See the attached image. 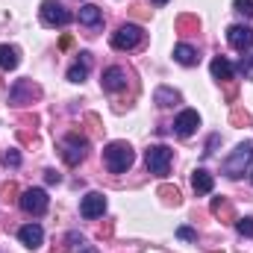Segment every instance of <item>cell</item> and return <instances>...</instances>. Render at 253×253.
Wrapping results in <instances>:
<instances>
[{
    "instance_id": "1",
    "label": "cell",
    "mask_w": 253,
    "mask_h": 253,
    "mask_svg": "<svg viewBox=\"0 0 253 253\" xmlns=\"http://www.w3.org/2000/svg\"><path fill=\"white\" fill-rule=\"evenodd\" d=\"M132 162H135V153H132V147H129L126 141H109V144L103 147V165H106L112 174L129 171Z\"/></svg>"
},
{
    "instance_id": "2",
    "label": "cell",
    "mask_w": 253,
    "mask_h": 253,
    "mask_svg": "<svg viewBox=\"0 0 253 253\" xmlns=\"http://www.w3.org/2000/svg\"><path fill=\"white\" fill-rule=\"evenodd\" d=\"M251 162H253V141H242V144L224 159V174H227L230 180H239V177L248 171Z\"/></svg>"
},
{
    "instance_id": "3",
    "label": "cell",
    "mask_w": 253,
    "mask_h": 253,
    "mask_svg": "<svg viewBox=\"0 0 253 253\" xmlns=\"http://www.w3.org/2000/svg\"><path fill=\"white\" fill-rule=\"evenodd\" d=\"M171 159H174V150L165 147V144H153V147H147V153H144L147 171L156 174V177H168V171H171Z\"/></svg>"
},
{
    "instance_id": "4",
    "label": "cell",
    "mask_w": 253,
    "mask_h": 253,
    "mask_svg": "<svg viewBox=\"0 0 253 253\" xmlns=\"http://www.w3.org/2000/svg\"><path fill=\"white\" fill-rule=\"evenodd\" d=\"M88 153V138L83 132H68L62 138V159L68 165H80Z\"/></svg>"
},
{
    "instance_id": "5",
    "label": "cell",
    "mask_w": 253,
    "mask_h": 253,
    "mask_svg": "<svg viewBox=\"0 0 253 253\" xmlns=\"http://www.w3.org/2000/svg\"><path fill=\"white\" fill-rule=\"evenodd\" d=\"M141 42H144V30L138 24H121L112 33V47L115 50H135Z\"/></svg>"
},
{
    "instance_id": "6",
    "label": "cell",
    "mask_w": 253,
    "mask_h": 253,
    "mask_svg": "<svg viewBox=\"0 0 253 253\" xmlns=\"http://www.w3.org/2000/svg\"><path fill=\"white\" fill-rule=\"evenodd\" d=\"M18 206H21L27 215H44L47 206H50V197H47L44 189H27V191H21Z\"/></svg>"
},
{
    "instance_id": "7",
    "label": "cell",
    "mask_w": 253,
    "mask_h": 253,
    "mask_svg": "<svg viewBox=\"0 0 253 253\" xmlns=\"http://www.w3.org/2000/svg\"><path fill=\"white\" fill-rule=\"evenodd\" d=\"M39 97H42V88L33 80H15V85L9 88V103L12 106H27Z\"/></svg>"
},
{
    "instance_id": "8",
    "label": "cell",
    "mask_w": 253,
    "mask_h": 253,
    "mask_svg": "<svg viewBox=\"0 0 253 253\" xmlns=\"http://www.w3.org/2000/svg\"><path fill=\"white\" fill-rule=\"evenodd\" d=\"M39 12H42V24L44 27H68L71 18H74L62 3H56V0H44Z\"/></svg>"
},
{
    "instance_id": "9",
    "label": "cell",
    "mask_w": 253,
    "mask_h": 253,
    "mask_svg": "<svg viewBox=\"0 0 253 253\" xmlns=\"http://www.w3.org/2000/svg\"><path fill=\"white\" fill-rule=\"evenodd\" d=\"M227 42H230L233 50L248 53V50L253 47V30L251 27H245V24H233V27L227 30Z\"/></svg>"
},
{
    "instance_id": "10",
    "label": "cell",
    "mask_w": 253,
    "mask_h": 253,
    "mask_svg": "<svg viewBox=\"0 0 253 253\" xmlns=\"http://www.w3.org/2000/svg\"><path fill=\"white\" fill-rule=\"evenodd\" d=\"M126 80H129V74H126V68L121 65H112V68H106L103 71V91H109V94H115V91H121L126 88Z\"/></svg>"
},
{
    "instance_id": "11",
    "label": "cell",
    "mask_w": 253,
    "mask_h": 253,
    "mask_svg": "<svg viewBox=\"0 0 253 253\" xmlns=\"http://www.w3.org/2000/svg\"><path fill=\"white\" fill-rule=\"evenodd\" d=\"M103 212H106V197L100 191H88L80 203V215L83 218H100Z\"/></svg>"
},
{
    "instance_id": "12",
    "label": "cell",
    "mask_w": 253,
    "mask_h": 253,
    "mask_svg": "<svg viewBox=\"0 0 253 253\" xmlns=\"http://www.w3.org/2000/svg\"><path fill=\"white\" fill-rule=\"evenodd\" d=\"M197 126H200V115H197L194 109H186V112L177 115V121H174V132H177L180 138H189V135H194Z\"/></svg>"
},
{
    "instance_id": "13",
    "label": "cell",
    "mask_w": 253,
    "mask_h": 253,
    "mask_svg": "<svg viewBox=\"0 0 253 253\" xmlns=\"http://www.w3.org/2000/svg\"><path fill=\"white\" fill-rule=\"evenodd\" d=\"M18 239H21V245H24V248L39 251V248H42V242H44V230H42L39 224H27V227H21V230H18Z\"/></svg>"
},
{
    "instance_id": "14",
    "label": "cell",
    "mask_w": 253,
    "mask_h": 253,
    "mask_svg": "<svg viewBox=\"0 0 253 253\" xmlns=\"http://www.w3.org/2000/svg\"><path fill=\"white\" fill-rule=\"evenodd\" d=\"M191 189H194V194H209V191L215 189L212 174H209L206 168H194V171H191Z\"/></svg>"
},
{
    "instance_id": "15",
    "label": "cell",
    "mask_w": 253,
    "mask_h": 253,
    "mask_svg": "<svg viewBox=\"0 0 253 253\" xmlns=\"http://www.w3.org/2000/svg\"><path fill=\"white\" fill-rule=\"evenodd\" d=\"M88 68H91V53H80V59L68 68V80L71 83H83L88 77Z\"/></svg>"
},
{
    "instance_id": "16",
    "label": "cell",
    "mask_w": 253,
    "mask_h": 253,
    "mask_svg": "<svg viewBox=\"0 0 253 253\" xmlns=\"http://www.w3.org/2000/svg\"><path fill=\"white\" fill-rule=\"evenodd\" d=\"M209 68H212V77H215V80H221V83H230V80H233V74H236V65L230 62V59H224V56H215Z\"/></svg>"
},
{
    "instance_id": "17",
    "label": "cell",
    "mask_w": 253,
    "mask_h": 253,
    "mask_svg": "<svg viewBox=\"0 0 253 253\" xmlns=\"http://www.w3.org/2000/svg\"><path fill=\"white\" fill-rule=\"evenodd\" d=\"M80 24H83V27H100V24H103V12H100V6L85 3V6L80 9Z\"/></svg>"
},
{
    "instance_id": "18",
    "label": "cell",
    "mask_w": 253,
    "mask_h": 253,
    "mask_svg": "<svg viewBox=\"0 0 253 253\" xmlns=\"http://www.w3.org/2000/svg\"><path fill=\"white\" fill-rule=\"evenodd\" d=\"M153 103L162 106V109H168V106L180 103V91H174V88H168V85H159V88L153 91Z\"/></svg>"
},
{
    "instance_id": "19",
    "label": "cell",
    "mask_w": 253,
    "mask_h": 253,
    "mask_svg": "<svg viewBox=\"0 0 253 253\" xmlns=\"http://www.w3.org/2000/svg\"><path fill=\"white\" fill-rule=\"evenodd\" d=\"M18 50L9 47V44H0V71H15L18 68Z\"/></svg>"
},
{
    "instance_id": "20",
    "label": "cell",
    "mask_w": 253,
    "mask_h": 253,
    "mask_svg": "<svg viewBox=\"0 0 253 253\" xmlns=\"http://www.w3.org/2000/svg\"><path fill=\"white\" fill-rule=\"evenodd\" d=\"M174 59L180 65H186V68H191V65H197V50L191 44H177L174 47Z\"/></svg>"
},
{
    "instance_id": "21",
    "label": "cell",
    "mask_w": 253,
    "mask_h": 253,
    "mask_svg": "<svg viewBox=\"0 0 253 253\" xmlns=\"http://www.w3.org/2000/svg\"><path fill=\"white\" fill-rule=\"evenodd\" d=\"M212 215H218V218H227V221H236V215H233V206H230V200H227V197H212Z\"/></svg>"
},
{
    "instance_id": "22",
    "label": "cell",
    "mask_w": 253,
    "mask_h": 253,
    "mask_svg": "<svg viewBox=\"0 0 253 253\" xmlns=\"http://www.w3.org/2000/svg\"><path fill=\"white\" fill-rule=\"evenodd\" d=\"M177 30H180V33H197V30H200V21H197V18H194V15H180V18H177Z\"/></svg>"
},
{
    "instance_id": "23",
    "label": "cell",
    "mask_w": 253,
    "mask_h": 253,
    "mask_svg": "<svg viewBox=\"0 0 253 253\" xmlns=\"http://www.w3.org/2000/svg\"><path fill=\"white\" fill-rule=\"evenodd\" d=\"M159 197H165V203H174V206L183 203V197H180V189H177V186H159Z\"/></svg>"
},
{
    "instance_id": "24",
    "label": "cell",
    "mask_w": 253,
    "mask_h": 253,
    "mask_svg": "<svg viewBox=\"0 0 253 253\" xmlns=\"http://www.w3.org/2000/svg\"><path fill=\"white\" fill-rule=\"evenodd\" d=\"M230 124H233V126H248V124H253V118L245 112V109H233V115H230Z\"/></svg>"
},
{
    "instance_id": "25",
    "label": "cell",
    "mask_w": 253,
    "mask_h": 253,
    "mask_svg": "<svg viewBox=\"0 0 253 253\" xmlns=\"http://www.w3.org/2000/svg\"><path fill=\"white\" fill-rule=\"evenodd\" d=\"M236 230H239V236L253 239V218H236Z\"/></svg>"
},
{
    "instance_id": "26",
    "label": "cell",
    "mask_w": 253,
    "mask_h": 253,
    "mask_svg": "<svg viewBox=\"0 0 253 253\" xmlns=\"http://www.w3.org/2000/svg\"><path fill=\"white\" fill-rule=\"evenodd\" d=\"M233 9L245 18H253V0H233Z\"/></svg>"
},
{
    "instance_id": "27",
    "label": "cell",
    "mask_w": 253,
    "mask_h": 253,
    "mask_svg": "<svg viewBox=\"0 0 253 253\" xmlns=\"http://www.w3.org/2000/svg\"><path fill=\"white\" fill-rule=\"evenodd\" d=\"M3 165L18 168V165H21V153H18V150H6V153H3Z\"/></svg>"
},
{
    "instance_id": "28",
    "label": "cell",
    "mask_w": 253,
    "mask_h": 253,
    "mask_svg": "<svg viewBox=\"0 0 253 253\" xmlns=\"http://www.w3.org/2000/svg\"><path fill=\"white\" fill-rule=\"evenodd\" d=\"M239 71H242L248 80H253V56H245V59L239 62Z\"/></svg>"
},
{
    "instance_id": "29",
    "label": "cell",
    "mask_w": 253,
    "mask_h": 253,
    "mask_svg": "<svg viewBox=\"0 0 253 253\" xmlns=\"http://www.w3.org/2000/svg\"><path fill=\"white\" fill-rule=\"evenodd\" d=\"M177 236H180V239H186V242H194V239H197V233H194L191 227H180V230H177Z\"/></svg>"
},
{
    "instance_id": "30",
    "label": "cell",
    "mask_w": 253,
    "mask_h": 253,
    "mask_svg": "<svg viewBox=\"0 0 253 253\" xmlns=\"http://www.w3.org/2000/svg\"><path fill=\"white\" fill-rule=\"evenodd\" d=\"M218 141H221V135H218V132H215V135H209V144H206V150H203V153H206V156H212V153H215V147H218Z\"/></svg>"
},
{
    "instance_id": "31",
    "label": "cell",
    "mask_w": 253,
    "mask_h": 253,
    "mask_svg": "<svg viewBox=\"0 0 253 253\" xmlns=\"http://www.w3.org/2000/svg\"><path fill=\"white\" fill-rule=\"evenodd\" d=\"M15 194H18V186H15V183H6V186H3V197H6V200H15Z\"/></svg>"
},
{
    "instance_id": "32",
    "label": "cell",
    "mask_w": 253,
    "mask_h": 253,
    "mask_svg": "<svg viewBox=\"0 0 253 253\" xmlns=\"http://www.w3.org/2000/svg\"><path fill=\"white\" fill-rule=\"evenodd\" d=\"M44 180H47V183H59V180H62V174H59V171H53V168H47V171H44Z\"/></svg>"
},
{
    "instance_id": "33",
    "label": "cell",
    "mask_w": 253,
    "mask_h": 253,
    "mask_svg": "<svg viewBox=\"0 0 253 253\" xmlns=\"http://www.w3.org/2000/svg\"><path fill=\"white\" fill-rule=\"evenodd\" d=\"M71 44H74V39H71V36H62V42H59V47H62V50H68Z\"/></svg>"
},
{
    "instance_id": "34",
    "label": "cell",
    "mask_w": 253,
    "mask_h": 253,
    "mask_svg": "<svg viewBox=\"0 0 253 253\" xmlns=\"http://www.w3.org/2000/svg\"><path fill=\"white\" fill-rule=\"evenodd\" d=\"M80 253H97V251H94V248H83Z\"/></svg>"
},
{
    "instance_id": "35",
    "label": "cell",
    "mask_w": 253,
    "mask_h": 253,
    "mask_svg": "<svg viewBox=\"0 0 253 253\" xmlns=\"http://www.w3.org/2000/svg\"><path fill=\"white\" fill-rule=\"evenodd\" d=\"M153 3H156V6H165V3H168V0H153Z\"/></svg>"
}]
</instances>
